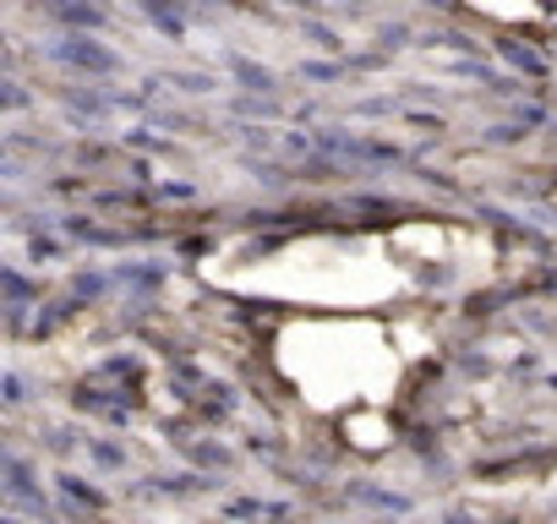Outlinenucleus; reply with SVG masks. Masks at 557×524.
I'll use <instances>...</instances> for the list:
<instances>
[{"mask_svg":"<svg viewBox=\"0 0 557 524\" xmlns=\"http://www.w3.org/2000/svg\"><path fill=\"white\" fill-rule=\"evenodd\" d=\"M278 361L312 404L329 410L356 399H383L394 383V355L383 334L361 323H296L278 339Z\"/></svg>","mask_w":557,"mask_h":524,"instance_id":"1","label":"nucleus"}]
</instances>
